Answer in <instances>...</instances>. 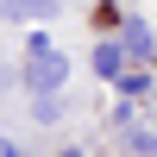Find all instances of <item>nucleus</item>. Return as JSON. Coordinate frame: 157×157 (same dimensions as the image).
<instances>
[{
	"label": "nucleus",
	"mask_w": 157,
	"mask_h": 157,
	"mask_svg": "<svg viewBox=\"0 0 157 157\" xmlns=\"http://www.w3.org/2000/svg\"><path fill=\"white\" fill-rule=\"evenodd\" d=\"M63 82H69V57H63L44 32H32L25 38V88H32V94H57Z\"/></svg>",
	"instance_id": "nucleus-1"
},
{
	"label": "nucleus",
	"mask_w": 157,
	"mask_h": 157,
	"mask_svg": "<svg viewBox=\"0 0 157 157\" xmlns=\"http://www.w3.org/2000/svg\"><path fill=\"white\" fill-rule=\"evenodd\" d=\"M0 157H19V151H13V145H6V138H0Z\"/></svg>",
	"instance_id": "nucleus-6"
},
{
	"label": "nucleus",
	"mask_w": 157,
	"mask_h": 157,
	"mask_svg": "<svg viewBox=\"0 0 157 157\" xmlns=\"http://www.w3.org/2000/svg\"><path fill=\"white\" fill-rule=\"evenodd\" d=\"M145 88H151V75H145V69H138V75H120V94H145Z\"/></svg>",
	"instance_id": "nucleus-5"
},
{
	"label": "nucleus",
	"mask_w": 157,
	"mask_h": 157,
	"mask_svg": "<svg viewBox=\"0 0 157 157\" xmlns=\"http://www.w3.org/2000/svg\"><path fill=\"white\" fill-rule=\"evenodd\" d=\"M63 157H75V151H63Z\"/></svg>",
	"instance_id": "nucleus-7"
},
{
	"label": "nucleus",
	"mask_w": 157,
	"mask_h": 157,
	"mask_svg": "<svg viewBox=\"0 0 157 157\" xmlns=\"http://www.w3.org/2000/svg\"><path fill=\"white\" fill-rule=\"evenodd\" d=\"M0 13H13V19H50L57 0H0Z\"/></svg>",
	"instance_id": "nucleus-4"
},
{
	"label": "nucleus",
	"mask_w": 157,
	"mask_h": 157,
	"mask_svg": "<svg viewBox=\"0 0 157 157\" xmlns=\"http://www.w3.org/2000/svg\"><path fill=\"white\" fill-rule=\"evenodd\" d=\"M120 44H126V57H151V50H157V38H151V25H126V32H120Z\"/></svg>",
	"instance_id": "nucleus-3"
},
{
	"label": "nucleus",
	"mask_w": 157,
	"mask_h": 157,
	"mask_svg": "<svg viewBox=\"0 0 157 157\" xmlns=\"http://www.w3.org/2000/svg\"><path fill=\"white\" fill-rule=\"evenodd\" d=\"M94 75L120 82V75H126V44H94Z\"/></svg>",
	"instance_id": "nucleus-2"
}]
</instances>
